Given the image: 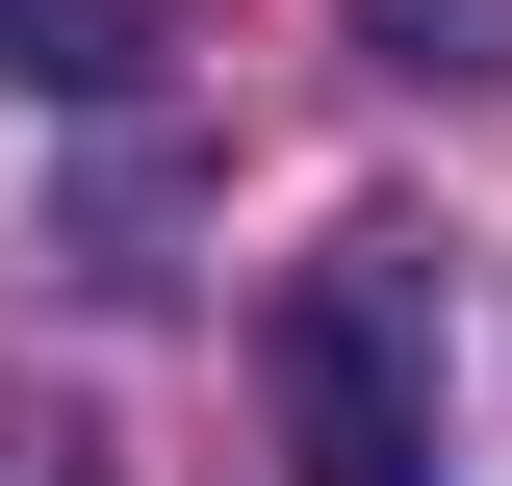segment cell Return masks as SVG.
Masks as SVG:
<instances>
[{"mask_svg":"<svg viewBox=\"0 0 512 486\" xmlns=\"http://www.w3.org/2000/svg\"><path fill=\"white\" fill-rule=\"evenodd\" d=\"M256 384H282V486H461L436 461V256L410 231H333L282 282V333H256Z\"/></svg>","mask_w":512,"mask_h":486,"instance_id":"6da1fadb","label":"cell"}]
</instances>
